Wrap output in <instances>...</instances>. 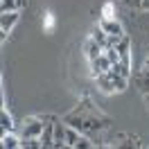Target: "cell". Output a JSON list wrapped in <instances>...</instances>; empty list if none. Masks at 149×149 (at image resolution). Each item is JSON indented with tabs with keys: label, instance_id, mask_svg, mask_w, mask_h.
<instances>
[{
	"label": "cell",
	"instance_id": "6da1fadb",
	"mask_svg": "<svg viewBox=\"0 0 149 149\" xmlns=\"http://www.w3.org/2000/svg\"><path fill=\"white\" fill-rule=\"evenodd\" d=\"M63 122L77 127L81 133L91 136V138H95L97 133H102V131H106L111 127V118H109L106 113L100 111L93 104L91 97H84L68 115H63ZM95 145H97V142H95Z\"/></svg>",
	"mask_w": 149,
	"mask_h": 149
},
{
	"label": "cell",
	"instance_id": "7a4b0ae2",
	"mask_svg": "<svg viewBox=\"0 0 149 149\" xmlns=\"http://www.w3.org/2000/svg\"><path fill=\"white\" fill-rule=\"evenodd\" d=\"M95 81H97V88H100L104 95H113V93H120V91H127V86H129V79H127V77L113 72V70L100 74Z\"/></svg>",
	"mask_w": 149,
	"mask_h": 149
},
{
	"label": "cell",
	"instance_id": "3957f363",
	"mask_svg": "<svg viewBox=\"0 0 149 149\" xmlns=\"http://www.w3.org/2000/svg\"><path fill=\"white\" fill-rule=\"evenodd\" d=\"M43 115H29L23 120V131H20V138H41L43 133Z\"/></svg>",
	"mask_w": 149,
	"mask_h": 149
},
{
	"label": "cell",
	"instance_id": "277c9868",
	"mask_svg": "<svg viewBox=\"0 0 149 149\" xmlns=\"http://www.w3.org/2000/svg\"><path fill=\"white\" fill-rule=\"evenodd\" d=\"M56 115H43V122H45V127H43V133H41V142H43V149H50L54 145V124H56Z\"/></svg>",
	"mask_w": 149,
	"mask_h": 149
},
{
	"label": "cell",
	"instance_id": "5b68a950",
	"mask_svg": "<svg viewBox=\"0 0 149 149\" xmlns=\"http://www.w3.org/2000/svg\"><path fill=\"white\" fill-rule=\"evenodd\" d=\"M111 59L106 56V52H102L100 56H95L93 61H91V77L93 79H97L100 74H104V72H109L111 70Z\"/></svg>",
	"mask_w": 149,
	"mask_h": 149
},
{
	"label": "cell",
	"instance_id": "8992f818",
	"mask_svg": "<svg viewBox=\"0 0 149 149\" xmlns=\"http://www.w3.org/2000/svg\"><path fill=\"white\" fill-rule=\"evenodd\" d=\"M18 11H7V14H2L0 16V34H2V41L7 38V34H9L11 29H14V25L18 23Z\"/></svg>",
	"mask_w": 149,
	"mask_h": 149
},
{
	"label": "cell",
	"instance_id": "52a82bcc",
	"mask_svg": "<svg viewBox=\"0 0 149 149\" xmlns=\"http://www.w3.org/2000/svg\"><path fill=\"white\" fill-rule=\"evenodd\" d=\"M97 25H100L109 36H124V29H122V25H120V20H118V18H104V16H102Z\"/></svg>",
	"mask_w": 149,
	"mask_h": 149
},
{
	"label": "cell",
	"instance_id": "ba28073f",
	"mask_svg": "<svg viewBox=\"0 0 149 149\" xmlns=\"http://www.w3.org/2000/svg\"><path fill=\"white\" fill-rule=\"evenodd\" d=\"M136 84H138V88L142 91V95L149 91V54H147V59L142 61L140 70L136 72Z\"/></svg>",
	"mask_w": 149,
	"mask_h": 149
},
{
	"label": "cell",
	"instance_id": "9c48e42d",
	"mask_svg": "<svg viewBox=\"0 0 149 149\" xmlns=\"http://www.w3.org/2000/svg\"><path fill=\"white\" fill-rule=\"evenodd\" d=\"M52 147H56V149L68 147V142H65V122H63V118H59L56 124H54V145H52Z\"/></svg>",
	"mask_w": 149,
	"mask_h": 149
},
{
	"label": "cell",
	"instance_id": "30bf717a",
	"mask_svg": "<svg viewBox=\"0 0 149 149\" xmlns=\"http://www.w3.org/2000/svg\"><path fill=\"white\" fill-rule=\"evenodd\" d=\"M104 52V47L100 45V43H97V41H95V38H86L84 41V54H86V59H88V61H93L95 56H100Z\"/></svg>",
	"mask_w": 149,
	"mask_h": 149
},
{
	"label": "cell",
	"instance_id": "8fae6325",
	"mask_svg": "<svg viewBox=\"0 0 149 149\" xmlns=\"http://www.w3.org/2000/svg\"><path fill=\"white\" fill-rule=\"evenodd\" d=\"M27 5V0H0V14H7V11H20Z\"/></svg>",
	"mask_w": 149,
	"mask_h": 149
},
{
	"label": "cell",
	"instance_id": "7c38bea8",
	"mask_svg": "<svg viewBox=\"0 0 149 149\" xmlns=\"http://www.w3.org/2000/svg\"><path fill=\"white\" fill-rule=\"evenodd\" d=\"M0 142H2V147H5V149H16V147L23 145V138L14 136V131H9V133H2Z\"/></svg>",
	"mask_w": 149,
	"mask_h": 149
},
{
	"label": "cell",
	"instance_id": "4fadbf2b",
	"mask_svg": "<svg viewBox=\"0 0 149 149\" xmlns=\"http://www.w3.org/2000/svg\"><path fill=\"white\" fill-rule=\"evenodd\" d=\"M115 140H118V142H115L118 147H138L140 145V138L138 136H131V133H120Z\"/></svg>",
	"mask_w": 149,
	"mask_h": 149
},
{
	"label": "cell",
	"instance_id": "5bb4252c",
	"mask_svg": "<svg viewBox=\"0 0 149 149\" xmlns=\"http://www.w3.org/2000/svg\"><path fill=\"white\" fill-rule=\"evenodd\" d=\"M88 36H91V38H95V41H97V43H100V45H102L104 50L109 47V34H106V32H104V29L100 27V25H95V27L91 29V34H88Z\"/></svg>",
	"mask_w": 149,
	"mask_h": 149
},
{
	"label": "cell",
	"instance_id": "9a60e30c",
	"mask_svg": "<svg viewBox=\"0 0 149 149\" xmlns=\"http://www.w3.org/2000/svg\"><path fill=\"white\" fill-rule=\"evenodd\" d=\"M0 129H2V133L14 131V120H11V115H9L7 109H2V111H0Z\"/></svg>",
	"mask_w": 149,
	"mask_h": 149
},
{
	"label": "cell",
	"instance_id": "2e32d148",
	"mask_svg": "<svg viewBox=\"0 0 149 149\" xmlns=\"http://www.w3.org/2000/svg\"><path fill=\"white\" fill-rule=\"evenodd\" d=\"M20 147L25 149H43V142H41V138H23V145Z\"/></svg>",
	"mask_w": 149,
	"mask_h": 149
},
{
	"label": "cell",
	"instance_id": "e0dca14e",
	"mask_svg": "<svg viewBox=\"0 0 149 149\" xmlns=\"http://www.w3.org/2000/svg\"><path fill=\"white\" fill-rule=\"evenodd\" d=\"M43 25H45L47 32H52V27H54V16H52V14H45V20H43Z\"/></svg>",
	"mask_w": 149,
	"mask_h": 149
},
{
	"label": "cell",
	"instance_id": "ac0fdd59",
	"mask_svg": "<svg viewBox=\"0 0 149 149\" xmlns=\"http://www.w3.org/2000/svg\"><path fill=\"white\" fill-rule=\"evenodd\" d=\"M145 104H147V111H149V91L145 93Z\"/></svg>",
	"mask_w": 149,
	"mask_h": 149
}]
</instances>
